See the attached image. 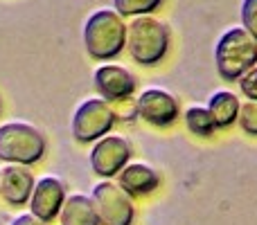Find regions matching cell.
Wrapping results in <instances>:
<instances>
[{"instance_id": "2", "label": "cell", "mask_w": 257, "mask_h": 225, "mask_svg": "<svg viewBox=\"0 0 257 225\" xmlns=\"http://www.w3.org/2000/svg\"><path fill=\"white\" fill-rule=\"evenodd\" d=\"M172 34L163 21L154 18L151 14L133 16L126 25V48L128 54L140 66H156L169 52Z\"/></svg>"}, {"instance_id": "16", "label": "cell", "mask_w": 257, "mask_h": 225, "mask_svg": "<svg viewBox=\"0 0 257 225\" xmlns=\"http://www.w3.org/2000/svg\"><path fill=\"white\" fill-rule=\"evenodd\" d=\"M160 5H163V0H113V9H115L122 18L151 14V12H156Z\"/></svg>"}, {"instance_id": "6", "label": "cell", "mask_w": 257, "mask_h": 225, "mask_svg": "<svg viewBox=\"0 0 257 225\" xmlns=\"http://www.w3.org/2000/svg\"><path fill=\"white\" fill-rule=\"evenodd\" d=\"M90 198L102 225H133L136 221V207L131 196L115 182H97Z\"/></svg>"}, {"instance_id": "19", "label": "cell", "mask_w": 257, "mask_h": 225, "mask_svg": "<svg viewBox=\"0 0 257 225\" xmlns=\"http://www.w3.org/2000/svg\"><path fill=\"white\" fill-rule=\"evenodd\" d=\"M239 88L246 99L257 102V66L250 68L248 72H244V75L239 77Z\"/></svg>"}, {"instance_id": "11", "label": "cell", "mask_w": 257, "mask_h": 225, "mask_svg": "<svg viewBox=\"0 0 257 225\" xmlns=\"http://www.w3.org/2000/svg\"><path fill=\"white\" fill-rule=\"evenodd\" d=\"M34 189V176L27 169V164L7 162V167L0 169V196L14 207H21L30 200Z\"/></svg>"}, {"instance_id": "18", "label": "cell", "mask_w": 257, "mask_h": 225, "mask_svg": "<svg viewBox=\"0 0 257 225\" xmlns=\"http://www.w3.org/2000/svg\"><path fill=\"white\" fill-rule=\"evenodd\" d=\"M241 27L257 41V0H241Z\"/></svg>"}, {"instance_id": "15", "label": "cell", "mask_w": 257, "mask_h": 225, "mask_svg": "<svg viewBox=\"0 0 257 225\" xmlns=\"http://www.w3.org/2000/svg\"><path fill=\"white\" fill-rule=\"evenodd\" d=\"M185 126L192 135L196 137H212L214 133V122L208 108L203 106H190L185 111Z\"/></svg>"}, {"instance_id": "10", "label": "cell", "mask_w": 257, "mask_h": 225, "mask_svg": "<svg viewBox=\"0 0 257 225\" xmlns=\"http://www.w3.org/2000/svg\"><path fill=\"white\" fill-rule=\"evenodd\" d=\"M93 84L97 88L99 97L108 102H124L136 93V77L120 66H102L95 70Z\"/></svg>"}, {"instance_id": "14", "label": "cell", "mask_w": 257, "mask_h": 225, "mask_svg": "<svg viewBox=\"0 0 257 225\" xmlns=\"http://www.w3.org/2000/svg\"><path fill=\"white\" fill-rule=\"evenodd\" d=\"M241 102L237 99L235 93H228V90H219L210 97L208 102V111L212 115L214 128H228L237 122V115H239Z\"/></svg>"}, {"instance_id": "13", "label": "cell", "mask_w": 257, "mask_h": 225, "mask_svg": "<svg viewBox=\"0 0 257 225\" xmlns=\"http://www.w3.org/2000/svg\"><path fill=\"white\" fill-rule=\"evenodd\" d=\"M61 225H99L97 209L93 205V198L84 194H72L63 200L59 212Z\"/></svg>"}, {"instance_id": "5", "label": "cell", "mask_w": 257, "mask_h": 225, "mask_svg": "<svg viewBox=\"0 0 257 225\" xmlns=\"http://www.w3.org/2000/svg\"><path fill=\"white\" fill-rule=\"evenodd\" d=\"M113 124H115V111L106 104V99H86L77 106L70 128L77 142L88 144L106 135Z\"/></svg>"}, {"instance_id": "17", "label": "cell", "mask_w": 257, "mask_h": 225, "mask_svg": "<svg viewBox=\"0 0 257 225\" xmlns=\"http://www.w3.org/2000/svg\"><path fill=\"white\" fill-rule=\"evenodd\" d=\"M241 131L248 135L257 137V102H246L239 106V115H237Z\"/></svg>"}, {"instance_id": "8", "label": "cell", "mask_w": 257, "mask_h": 225, "mask_svg": "<svg viewBox=\"0 0 257 225\" xmlns=\"http://www.w3.org/2000/svg\"><path fill=\"white\" fill-rule=\"evenodd\" d=\"M136 115L151 126H169L178 119V102L163 88H149L138 97Z\"/></svg>"}, {"instance_id": "12", "label": "cell", "mask_w": 257, "mask_h": 225, "mask_svg": "<svg viewBox=\"0 0 257 225\" xmlns=\"http://www.w3.org/2000/svg\"><path fill=\"white\" fill-rule=\"evenodd\" d=\"M117 185L126 191L128 196H145L158 187V173L142 162H131L124 164L122 171L117 173Z\"/></svg>"}, {"instance_id": "9", "label": "cell", "mask_w": 257, "mask_h": 225, "mask_svg": "<svg viewBox=\"0 0 257 225\" xmlns=\"http://www.w3.org/2000/svg\"><path fill=\"white\" fill-rule=\"evenodd\" d=\"M63 200H66L63 182L54 176H43L41 180L34 182V189H32L30 196V209L41 221L50 223L59 216Z\"/></svg>"}, {"instance_id": "3", "label": "cell", "mask_w": 257, "mask_h": 225, "mask_svg": "<svg viewBox=\"0 0 257 225\" xmlns=\"http://www.w3.org/2000/svg\"><path fill=\"white\" fill-rule=\"evenodd\" d=\"M214 63L223 81H239L244 72L257 66V41L244 27H230L217 41Z\"/></svg>"}, {"instance_id": "1", "label": "cell", "mask_w": 257, "mask_h": 225, "mask_svg": "<svg viewBox=\"0 0 257 225\" xmlns=\"http://www.w3.org/2000/svg\"><path fill=\"white\" fill-rule=\"evenodd\" d=\"M84 45L95 61L115 59L126 48V23L115 9H97L86 18Z\"/></svg>"}, {"instance_id": "7", "label": "cell", "mask_w": 257, "mask_h": 225, "mask_svg": "<svg viewBox=\"0 0 257 225\" xmlns=\"http://www.w3.org/2000/svg\"><path fill=\"white\" fill-rule=\"evenodd\" d=\"M131 158V144L120 135H106L95 140L90 149V167L97 176L113 178L122 171V167Z\"/></svg>"}, {"instance_id": "20", "label": "cell", "mask_w": 257, "mask_h": 225, "mask_svg": "<svg viewBox=\"0 0 257 225\" xmlns=\"http://www.w3.org/2000/svg\"><path fill=\"white\" fill-rule=\"evenodd\" d=\"M12 225H48V223L41 221V218L34 216V214H21V216L14 218Z\"/></svg>"}, {"instance_id": "4", "label": "cell", "mask_w": 257, "mask_h": 225, "mask_svg": "<svg viewBox=\"0 0 257 225\" xmlns=\"http://www.w3.org/2000/svg\"><path fill=\"white\" fill-rule=\"evenodd\" d=\"M48 142L36 126L25 122H7L0 126V160L16 164H36L43 160Z\"/></svg>"}]
</instances>
